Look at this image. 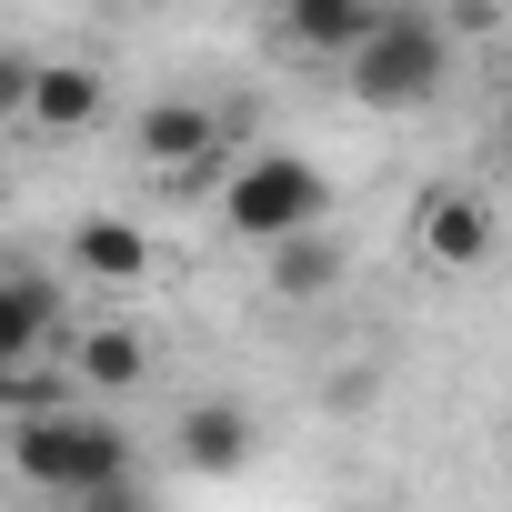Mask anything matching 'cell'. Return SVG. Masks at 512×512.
Instances as JSON below:
<instances>
[{"label":"cell","instance_id":"6da1fadb","mask_svg":"<svg viewBox=\"0 0 512 512\" xmlns=\"http://www.w3.org/2000/svg\"><path fill=\"white\" fill-rule=\"evenodd\" d=\"M11 472H21L31 492L81 502V492H101V482L141 472V452H131V432H121L111 412L71 402V412H31V422H11Z\"/></svg>","mask_w":512,"mask_h":512},{"label":"cell","instance_id":"7a4b0ae2","mask_svg":"<svg viewBox=\"0 0 512 512\" xmlns=\"http://www.w3.org/2000/svg\"><path fill=\"white\" fill-rule=\"evenodd\" d=\"M322 211H332V181H322L302 151H251V161L221 181V221H231V241H262V251L322 231Z\"/></svg>","mask_w":512,"mask_h":512},{"label":"cell","instance_id":"3957f363","mask_svg":"<svg viewBox=\"0 0 512 512\" xmlns=\"http://www.w3.org/2000/svg\"><path fill=\"white\" fill-rule=\"evenodd\" d=\"M342 81H352V101H362V111H422V101L452 81V31H442L432 11H402V0H392L382 41H372Z\"/></svg>","mask_w":512,"mask_h":512},{"label":"cell","instance_id":"277c9868","mask_svg":"<svg viewBox=\"0 0 512 512\" xmlns=\"http://www.w3.org/2000/svg\"><path fill=\"white\" fill-rule=\"evenodd\" d=\"M0 101H11V121L41 131V141H81L111 111V91H101L91 61H11V71H0Z\"/></svg>","mask_w":512,"mask_h":512},{"label":"cell","instance_id":"5b68a950","mask_svg":"<svg viewBox=\"0 0 512 512\" xmlns=\"http://www.w3.org/2000/svg\"><path fill=\"white\" fill-rule=\"evenodd\" d=\"M382 21H392V0H282V11H272L282 51H302V61H342V71L382 41Z\"/></svg>","mask_w":512,"mask_h":512},{"label":"cell","instance_id":"8992f818","mask_svg":"<svg viewBox=\"0 0 512 512\" xmlns=\"http://www.w3.org/2000/svg\"><path fill=\"white\" fill-rule=\"evenodd\" d=\"M251 452H262V422H251L241 402H181V422H171V462L181 472H201V482H231V472H251Z\"/></svg>","mask_w":512,"mask_h":512},{"label":"cell","instance_id":"52a82bcc","mask_svg":"<svg viewBox=\"0 0 512 512\" xmlns=\"http://www.w3.org/2000/svg\"><path fill=\"white\" fill-rule=\"evenodd\" d=\"M412 241H422V262H432V272H482V262H492V241H502V221H492L482 191H422Z\"/></svg>","mask_w":512,"mask_h":512},{"label":"cell","instance_id":"ba28073f","mask_svg":"<svg viewBox=\"0 0 512 512\" xmlns=\"http://www.w3.org/2000/svg\"><path fill=\"white\" fill-rule=\"evenodd\" d=\"M131 141H141V161H151L161 181H191V171H201L231 131H221V111H211V101H151Z\"/></svg>","mask_w":512,"mask_h":512},{"label":"cell","instance_id":"9c48e42d","mask_svg":"<svg viewBox=\"0 0 512 512\" xmlns=\"http://www.w3.org/2000/svg\"><path fill=\"white\" fill-rule=\"evenodd\" d=\"M61 322V282L11 262V282H0V372H41V342Z\"/></svg>","mask_w":512,"mask_h":512},{"label":"cell","instance_id":"30bf717a","mask_svg":"<svg viewBox=\"0 0 512 512\" xmlns=\"http://www.w3.org/2000/svg\"><path fill=\"white\" fill-rule=\"evenodd\" d=\"M71 382L81 392H141L151 382V342L131 322H91V332H71Z\"/></svg>","mask_w":512,"mask_h":512},{"label":"cell","instance_id":"8fae6325","mask_svg":"<svg viewBox=\"0 0 512 512\" xmlns=\"http://www.w3.org/2000/svg\"><path fill=\"white\" fill-rule=\"evenodd\" d=\"M71 272H81L91 292H131V282H151V241H141L131 221H111V211H101V221H81V231H71Z\"/></svg>","mask_w":512,"mask_h":512},{"label":"cell","instance_id":"7c38bea8","mask_svg":"<svg viewBox=\"0 0 512 512\" xmlns=\"http://www.w3.org/2000/svg\"><path fill=\"white\" fill-rule=\"evenodd\" d=\"M332 282H342V241H332V231H302V241L272 251V292H282V302H322Z\"/></svg>","mask_w":512,"mask_h":512},{"label":"cell","instance_id":"4fadbf2b","mask_svg":"<svg viewBox=\"0 0 512 512\" xmlns=\"http://www.w3.org/2000/svg\"><path fill=\"white\" fill-rule=\"evenodd\" d=\"M71 512H161V502H151V482H141V472H121V482H101V492H81Z\"/></svg>","mask_w":512,"mask_h":512}]
</instances>
